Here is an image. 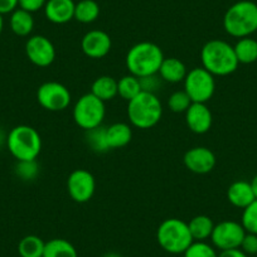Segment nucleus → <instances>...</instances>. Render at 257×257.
Here are the masks:
<instances>
[{
    "mask_svg": "<svg viewBox=\"0 0 257 257\" xmlns=\"http://www.w3.org/2000/svg\"><path fill=\"white\" fill-rule=\"evenodd\" d=\"M202 67L216 77L232 75L238 67L233 46L222 39L208 41L201 51Z\"/></svg>",
    "mask_w": 257,
    "mask_h": 257,
    "instance_id": "f257e3e1",
    "label": "nucleus"
},
{
    "mask_svg": "<svg viewBox=\"0 0 257 257\" xmlns=\"http://www.w3.org/2000/svg\"><path fill=\"white\" fill-rule=\"evenodd\" d=\"M164 58V53L158 44L139 42L127 51L125 63L130 75L142 78L157 75Z\"/></svg>",
    "mask_w": 257,
    "mask_h": 257,
    "instance_id": "f03ea898",
    "label": "nucleus"
},
{
    "mask_svg": "<svg viewBox=\"0 0 257 257\" xmlns=\"http://www.w3.org/2000/svg\"><path fill=\"white\" fill-rule=\"evenodd\" d=\"M223 28L234 38H246L257 31V4L241 0L227 9L223 17Z\"/></svg>",
    "mask_w": 257,
    "mask_h": 257,
    "instance_id": "7ed1b4c3",
    "label": "nucleus"
},
{
    "mask_svg": "<svg viewBox=\"0 0 257 257\" xmlns=\"http://www.w3.org/2000/svg\"><path fill=\"white\" fill-rule=\"evenodd\" d=\"M163 105L155 93L142 92L127 102V117L138 128H152L162 120Z\"/></svg>",
    "mask_w": 257,
    "mask_h": 257,
    "instance_id": "20e7f679",
    "label": "nucleus"
},
{
    "mask_svg": "<svg viewBox=\"0 0 257 257\" xmlns=\"http://www.w3.org/2000/svg\"><path fill=\"white\" fill-rule=\"evenodd\" d=\"M9 153L17 159L37 160L42 152V138L36 128L29 125H18L7 135Z\"/></svg>",
    "mask_w": 257,
    "mask_h": 257,
    "instance_id": "39448f33",
    "label": "nucleus"
},
{
    "mask_svg": "<svg viewBox=\"0 0 257 257\" xmlns=\"http://www.w3.org/2000/svg\"><path fill=\"white\" fill-rule=\"evenodd\" d=\"M157 239L165 252L173 254H183L194 242L188 222L179 218L164 219L157 229Z\"/></svg>",
    "mask_w": 257,
    "mask_h": 257,
    "instance_id": "423d86ee",
    "label": "nucleus"
},
{
    "mask_svg": "<svg viewBox=\"0 0 257 257\" xmlns=\"http://www.w3.org/2000/svg\"><path fill=\"white\" fill-rule=\"evenodd\" d=\"M106 116V106L103 101L92 93H85L73 106L72 117L76 125L85 132L102 125Z\"/></svg>",
    "mask_w": 257,
    "mask_h": 257,
    "instance_id": "0eeeda50",
    "label": "nucleus"
},
{
    "mask_svg": "<svg viewBox=\"0 0 257 257\" xmlns=\"http://www.w3.org/2000/svg\"><path fill=\"white\" fill-rule=\"evenodd\" d=\"M183 83L184 91L188 93L192 102L207 103L213 97L216 91L214 76L203 67H196L188 71Z\"/></svg>",
    "mask_w": 257,
    "mask_h": 257,
    "instance_id": "6e6552de",
    "label": "nucleus"
},
{
    "mask_svg": "<svg viewBox=\"0 0 257 257\" xmlns=\"http://www.w3.org/2000/svg\"><path fill=\"white\" fill-rule=\"evenodd\" d=\"M38 103L47 111L59 112L64 111L72 101L70 90L63 83L56 81H48L42 83L37 90Z\"/></svg>",
    "mask_w": 257,
    "mask_h": 257,
    "instance_id": "1a4fd4ad",
    "label": "nucleus"
},
{
    "mask_svg": "<svg viewBox=\"0 0 257 257\" xmlns=\"http://www.w3.org/2000/svg\"><path fill=\"white\" fill-rule=\"evenodd\" d=\"M246 234V229L236 221H222L214 224L211 241L214 248L219 251L239 248Z\"/></svg>",
    "mask_w": 257,
    "mask_h": 257,
    "instance_id": "9d476101",
    "label": "nucleus"
},
{
    "mask_svg": "<svg viewBox=\"0 0 257 257\" xmlns=\"http://www.w3.org/2000/svg\"><path fill=\"white\" fill-rule=\"evenodd\" d=\"M68 196L76 203H87L96 192V179L86 169H76L68 175L67 179Z\"/></svg>",
    "mask_w": 257,
    "mask_h": 257,
    "instance_id": "9b49d317",
    "label": "nucleus"
},
{
    "mask_svg": "<svg viewBox=\"0 0 257 257\" xmlns=\"http://www.w3.org/2000/svg\"><path fill=\"white\" fill-rule=\"evenodd\" d=\"M26 54L29 61L37 67H49L54 62L57 56L56 47L51 39L37 34L29 37L26 43Z\"/></svg>",
    "mask_w": 257,
    "mask_h": 257,
    "instance_id": "f8f14e48",
    "label": "nucleus"
},
{
    "mask_svg": "<svg viewBox=\"0 0 257 257\" xmlns=\"http://www.w3.org/2000/svg\"><path fill=\"white\" fill-rule=\"evenodd\" d=\"M216 155L206 147H196L188 150L183 158L185 168L196 174H208L216 167Z\"/></svg>",
    "mask_w": 257,
    "mask_h": 257,
    "instance_id": "ddd939ff",
    "label": "nucleus"
},
{
    "mask_svg": "<svg viewBox=\"0 0 257 257\" xmlns=\"http://www.w3.org/2000/svg\"><path fill=\"white\" fill-rule=\"evenodd\" d=\"M112 47L111 37L106 32L93 29L87 32L81 41V49L88 58L101 59L107 56Z\"/></svg>",
    "mask_w": 257,
    "mask_h": 257,
    "instance_id": "4468645a",
    "label": "nucleus"
},
{
    "mask_svg": "<svg viewBox=\"0 0 257 257\" xmlns=\"http://www.w3.org/2000/svg\"><path fill=\"white\" fill-rule=\"evenodd\" d=\"M185 122L188 128L194 134H206L211 130L213 123V115L206 103L192 102L185 111Z\"/></svg>",
    "mask_w": 257,
    "mask_h": 257,
    "instance_id": "2eb2a0df",
    "label": "nucleus"
},
{
    "mask_svg": "<svg viewBox=\"0 0 257 257\" xmlns=\"http://www.w3.org/2000/svg\"><path fill=\"white\" fill-rule=\"evenodd\" d=\"M75 7L73 0H47L44 14L52 23L66 24L75 19Z\"/></svg>",
    "mask_w": 257,
    "mask_h": 257,
    "instance_id": "dca6fc26",
    "label": "nucleus"
},
{
    "mask_svg": "<svg viewBox=\"0 0 257 257\" xmlns=\"http://www.w3.org/2000/svg\"><path fill=\"white\" fill-rule=\"evenodd\" d=\"M227 199L232 206L244 209L256 199L251 183L246 180L233 182L227 189Z\"/></svg>",
    "mask_w": 257,
    "mask_h": 257,
    "instance_id": "f3484780",
    "label": "nucleus"
},
{
    "mask_svg": "<svg viewBox=\"0 0 257 257\" xmlns=\"http://www.w3.org/2000/svg\"><path fill=\"white\" fill-rule=\"evenodd\" d=\"M133 139L132 126L126 122H115L106 127V142L108 149H121Z\"/></svg>",
    "mask_w": 257,
    "mask_h": 257,
    "instance_id": "a211bd4d",
    "label": "nucleus"
},
{
    "mask_svg": "<svg viewBox=\"0 0 257 257\" xmlns=\"http://www.w3.org/2000/svg\"><path fill=\"white\" fill-rule=\"evenodd\" d=\"M187 73V67H185V64L179 58L169 57V58H164L158 75L160 76V78L164 82L178 83L184 81Z\"/></svg>",
    "mask_w": 257,
    "mask_h": 257,
    "instance_id": "6ab92c4d",
    "label": "nucleus"
},
{
    "mask_svg": "<svg viewBox=\"0 0 257 257\" xmlns=\"http://www.w3.org/2000/svg\"><path fill=\"white\" fill-rule=\"evenodd\" d=\"M91 93L103 102L113 100L117 96V81L111 76H100L91 85Z\"/></svg>",
    "mask_w": 257,
    "mask_h": 257,
    "instance_id": "aec40b11",
    "label": "nucleus"
},
{
    "mask_svg": "<svg viewBox=\"0 0 257 257\" xmlns=\"http://www.w3.org/2000/svg\"><path fill=\"white\" fill-rule=\"evenodd\" d=\"M11 29L16 36L28 37L34 29V19L32 13L24 9H16L11 16Z\"/></svg>",
    "mask_w": 257,
    "mask_h": 257,
    "instance_id": "412c9836",
    "label": "nucleus"
},
{
    "mask_svg": "<svg viewBox=\"0 0 257 257\" xmlns=\"http://www.w3.org/2000/svg\"><path fill=\"white\" fill-rule=\"evenodd\" d=\"M188 227H189L190 234L194 241H206V239L211 238L214 223L211 217L206 216V214H199V216L193 217L188 222Z\"/></svg>",
    "mask_w": 257,
    "mask_h": 257,
    "instance_id": "4be33fe9",
    "label": "nucleus"
},
{
    "mask_svg": "<svg viewBox=\"0 0 257 257\" xmlns=\"http://www.w3.org/2000/svg\"><path fill=\"white\" fill-rule=\"evenodd\" d=\"M43 257H78L77 249L64 238H52L46 242Z\"/></svg>",
    "mask_w": 257,
    "mask_h": 257,
    "instance_id": "5701e85b",
    "label": "nucleus"
},
{
    "mask_svg": "<svg viewBox=\"0 0 257 257\" xmlns=\"http://www.w3.org/2000/svg\"><path fill=\"white\" fill-rule=\"evenodd\" d=\"M234 53H236L237 61L238 63L249 64L257 61V41L253 38L238 39L236 44L233 46Z\"/></svg>",
    "mask_w": 257,
    "mask_h": 257,
    "instance_id": "b1692460",
    "label": "nucleus"
},
{
    "mask_svg": "<svg viewBox=\"0 0 257 257\" xmlns=\"http://www.w3.org/2000/svg\"><path fill=\"white\" fill-rule=\"evenodd\" d=\"M46 242L36 234L24 236L18 243V253L21 257H43Z\"/></svg>",
    "mask_w": 257,
    "mask_h": 257,
    "instance_id": "393cba45",
    "label": "nucleus"
},
{
    "mask_svg": "<svg viewBox=\"0 0 257 257\" xmlns=\"http://www.w3.org/2000/svg\"><path fill=\"white\" fill-rule=\"evenodd\" d=\"M100 16V7L95 0H81L75 7V19L82 24L93 23Z\"/></svg>",
    "mask_w": 257,
    "mask_h": 257,
    "instance_id": "a878e982",
    "label": "nucleus"
},
{
    "mask_svg": "<svg viewBox=\"0 0 257 257\" xmlns=\"http://www.w3.org/2000/svg\"><path fill=\"white\" fill-rule=\"evenodd\" d=\"M142 92L140 80L133 75H126L117 81V95L125 101H130Z\"/></svg>",
    "mask_w": 257,
    "mask_h": 257,
    "instance_id": "bb28decb",
    "label": "nucleus"
},
{
    "mask_svg": "<svg viewBox=\"0 0 257 257\" xmlns=\"http://www.w3.org/2000/svg\"><path fill=\"white\" fill-rule=\"evenodd\" d=\"M86 142H87L91 150L96 153H105L110 150L107 142H106V127L102 125L87 130L86 132Z\"/></svg>",
    "mask_w": 257,
    "mask_h": 257,
    "instance_id": "cd10ccee",
    "label": "nucleus"
},
{
    "mask_svg": "<svg viewBox=\"0 0 257 257\" xmlns=\"http://www.w3.org/2000/svg\"><path fill=\"white\" fill-rule=\"evenodd\" d=\"M14 173L23 182H32L39 175V164L37 160H21L17 162Z\"/></svg>",
    "mask_w": 257,
    "mask_h": 257,
    "instance_id": "c85d7f7f",
    "label": "nucleus"
},
{
    "mask_svg": "<svg viewBox=\"0 0 257 257\" xmlns=\"http://www.w3.org/2000/svg\"><path fill=\"white\" fill-rule=\"evenodd\" d=\"M183 257H218V252L206 241H194L185 249Z\"/></svg>",
    "mask_w": 257,
    "mask_h": 257,
    "instance_id": "c756f323",
    "label": "nucleus"
},
{
    "mask_svg": "<svg viewBox=\"0 0 257 257\" xmlns=\"http://www.w3.org/2000/svg\"><path fill=\"white\" fill-rule=\"evenodd\" d=\"M190 105H192V100L184 90L173 92L168 100V106H169L170 111L175 113H185Z\"/></svg>",
    "mask_w": 257,
    "mask_h": 257,
    "instance_id": "7c9ffc66",
    "label": "nucleus"
},
{
    "mask_svg": "<svg viewBox=\"0 0 257 257\" xmlns=\"http://www.w3.org/2000/svg\"><path fill=\"white\" fill-rule=\"evenodd\" d=\"M241 224L246 232L257 234V199H254L248 207L243 209Z\"/></svg>",
    "mask_w": 257,
    "mask_h": 257,
    "instance_id": "2f4dec72",
    "label": "nucleus"
},
{
    "mask_svg": "<svg viewBox=\"0 0 257 257\" xmlns=\"http://www.w3.org/2000/svg\"><path fill=\"white\" fill-rule=\"evenodd\" d=\"M139 80H140V85H142V91H144V92L155 93V95H157V91L159 90V87L162 86V82H163L160 76L158 77V73L157 75L142 77L139 78Z\"/></svg>",
    "mask_w": 257,
    "mask_h": 257,
    "instance_id": "473e14b6",
    "label": "nucleus"
},
{
    "mask_svg": "<svg viewBox=\"0 0 257 257\" xmlns=\"http://www.w3.org/2000/svg\"><path fill=\"white\" fill-rule=\"evenodd\" d=\"M239 248H241L246 254H256L257 253V234L246 232L243 239H242V243Z\"/></svg>",
    "mask_w": 257,
    "mask_h": 257,
    "instance_id": "72a5a7b5",
    "label": "nucleus"
},
{
    "mask_svg": "<svg viewBox=\"0 0 257 257\" xmlns=\"http://www.w3.org/2000/svg\"><path fill=\"white\" fill-rule=\"evenodd\" d=\"M19 8L24 9V11L29 12V13H34V12L41 11L44 8L47 0H18Z\"/></svg>",
    "mask_w": 257,
    "mask_h": 257,
    "instance_id": "f704fd0d",
    "label": "nucleus"
},
{
    "mask_svg": "<svg viewBox=\"0 0 257 257\" xmlns=\"http://www.w3.org/2000/svg\"><path fill=\"white\" fill-rule=\"evenodd\" d=\"M19 2L18 0H0V14L13 13L16 9H18Z\"/></svg>",
    "mask_w": 257,
    "mask_h": 257,
    "instance_id": "c9c22d12",
    "label": "nucleus"
},
{
    "mask_svg": "<svg viewBox=\"0 0 257 257\" xmlns=\"http://www.w3.org/2000/svg\"><path fill=\"white\" fill-rule=\"evenodd\" d=\"M218 257H248V254L244 253L241 248H233L221 251L218 253Z\"/></svg>",
    "mask_w": 257,
    "mask_h": 257,
    "instance_id": "e433bc0d",
    "label": "nucleus"
},
{
    "mask_svg": "<svg viewBox=\"0 0 257 257\" xmlns=\"http://www.w3.org/2000/svg\"><path fill=\"white\" fill-rule=\"evenodd\" d=\"M251 185H252V189H253L254 197H256V199H257V175H254L253 179L251 180Z\"/></svg>",
    "mask_w": 257,
    "mask_h": 257,
    "instance_id": "4c0bfd02",
    "label": "nucleus"
},
{
    "mask_svg": "<svg viewBox=\"0 0 257 257\" xmlns=\"http://www.w3.org/2000/svg\"><path fill=\"white\" fill-rule=\"evenodd\" d=\"M4 143H7V135H6V133H4L3 130L0 128V147H2Z\"/></svg>",
    "mask_w": 257,
    "mask_h": 257,
    "instance_id": "58836bf2",
    "label": "nucleus"
},
{
    "mask_svg": "<svg viewBox=\"0 0 257 257\" xmlns=\"http://www.w3.org/2000/svg\"><path fill=\"white\" fill-rule=\"evenodd\" d=\"M103 257H122L120 253H117V252H108V253H106Z\"/></svg>",
    "mask_w": 257,
    "mask_h": 257,
    "instance_id": "ea45409f",
    "label": "nucleus"
},
{
    "mask_svg": "<svg viewBox=\"0 0 257 257\" xmlns=\"http://www.w3.org/2000/svg\"><path fill=\"white\" fill-rule=\"evenodd\" d=\"M3 27H4V21H3V16L0 14V34L3 32Z\"/></svg>",
    "mask_w": 257,
    "mask_h": 257,
    "instance_id": "a19ab883",
    "label": "nucleus"
}]
</instances>
